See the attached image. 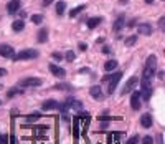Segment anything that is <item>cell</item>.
<instances>
[{"mask_svg":"<svg viewBox=\"0 0 165 144\" xmlns=\"http://www.w3.org/2000/svg\"><path fill=\"white\" fill-rule=\"evenodd\" d=\"M137 32L139 33H142V35H145V37H149V35H152V25L150 23H139L137 25Z\"/></svg>","mask_w":165,"mask_h":144,"instance_id":"30bf717a","label":"cell"},{"mask_svg":"<svg viewBox=\"0 0 165 144\" xmlns=\"http://www.w3.org/2000/svg\"><path fill=\"white\" fill-rule=\"evenodd\" d=\"M50 73L53 75V76H56V78H65L66 76V71H65V68H61V66H58V65H55V63H50Z\"/></svg>","mask_w":165,"mask_h":144,"instance_id":"8992f818","label":"cell"},{"mask_svg":"<svg viewBox=\"0 0 165 144\" xmlns=\"http://www.w3.org/2000/svg\"><path fill=\"white\" fill-rule=\"evenodd\" d=\"M89 93H91V96H93L94 99H103V96H104L103 89H101V86H91Z\"/></svg>","mask_w":165,"mask_h":144,"instance_id":"4fadbf2b","label":"cell"},{"mask_svg":"<svg viewBox=\"0 0 165 144\" xmlns=\"http://www.w3.org/2000/svg\"><path fill=\"white\" fill-rule=\"evenodd\" d=\"M130 106H132L134 111H139L140 106H142V101H140V93H139V91H134L132 96H130Z\"/></svg>","mask_w":165,"mask_h":144,"instance_id":"52a82bcc","label":"cell"},{"mask_svg":"<svg viewBox=\"0 0 165 144\" xmlns=\"http://www.w3.org/2000/svg\"><path fill=\"white\" fill-rule=\"evenodd\" d=\"M157 139H159V144H162V134H159Z\"/></svg>","mask_w":165,"mask_h":144,"instance_id":"74e56055","label":"cell"},{"mask_svg":"<svg viewBox=\"0 0 165 144\" xmlns=\"http://www.w3.org/2000/svg\"><path fill=\"white\" fill-rule=\"evenodd\" d=\"M18 86H22V88H38V86H41V80L40 78H25L22 80L20 83H18Z\"/></svg>","mask_w":165,"mask_h":144,"instance_id":"277c9868","label":"cell"},{"mask_svg":"<svg viewBox=\"0 0 165 144\" xmlns=\"http://www.w3.org/2000/svg\"><path fill=\"white\" fill-rule=\"evenodd\" d=\"M0 56L13 60V56H15V50H13V46L5 45V43H3V45H0Z\"/></svg>","mask_w":165,"mask_h":144,"instance_id":"5b68a950","label":"cell"},{"mask_svg":"<svg viewBox=\"0 0 165 144\" xmlns=\"http://www.w3.org/2000/svg\"><path fill=\"white\" fill-rule=\"evenodd\" d=\"M155 68H157V56L155 55H150L147 61H145V68H144V73H142V78H154L155 75Z\"/></svg>","mask_w":165,"mask_h":144,"instance_id":"6da1fadb","label":"cell"},{"mask_svg":"<svg viewBox=\"0 0 165 144\" xmlns=\"http://www.w3.org/2000/svg\"><path fill=\"white\" fill-rule=\"evenodd\" d=\"M137 83H139L137 76H132V78H129V80H127V83H125V86L122 88V91H121V93H122V94L130 93V91H132V89L135 88V85H137Z\"/></svg>","mask_w":165,"mask_h":144,"instance_id":"ba28073f","label":"cell"},{"mask_svg":"<svg viewBox=\"0 0 165 144\" xmlns=\"http://www.w3.org/2000/svg\"><path fill=\"white\" fill-rule=\"evenodd\" d=\"M41 116V113H36V114H30V116H27V121H36L38 118Z\"/></svg>","mask_w":165,"mask_h":144,"instance_id":"83f0119b","label":"cell"},{"mask_svg":"<svg viewBox=\"0 0 165 144\" xmlns=\"http://www.w3.org/2000/svg\"><path fill=\"white\" fill-rule=\"evenodd\" d=\"M7 142H8V137L5 134H0V144H7Z\"/></svg>","mask_w":165,"mask_h":144,"instance_id":"1f68e13d","label":"cell"},{"mask_svg":"<svg viewBox=\"0 0 165 144\" xmlns=\"http://www.w3.org/2000/svg\"><path fill=\"white\" fill-rule=\"evenodd\" d=\"M0 104H2V99H0Z\"/></svg>","mask_w":165,"mask_h":144,"instance_id":"b9f144b4","label":"cell"},{"mask_svg":"<svg viewBox=\"0 0 165 144\" xmlns=\"http://www.w3.org/2000/svg\"><path fill=\"white\" fill-rule=\"evenodd\" d=\"M36 40H38V43H45L48 40V30H46V28H41V30L38 32Z\"/></svg>","mask_w":165,"mask_h":144,"instance_id":"e0dca14e","label":"cell"},{"mask_svg":"<svg viewBox=\"0 0 165 144\" xmlns=\"http://www.w3.org/2000/svg\"><path fill=\"white\" fill-rule=\"evenodd\" d=\"M119 2H121V3H127L129 0H119Z\"/></svg>","mask_w":165,"mask_h":144,"instance_id":"f35d334b","label":"cell"},{"mask_svg":"<svg viewBox=\"0 0 165 144\" xmlns=\"http://www.w3.org/2000/svg\"><path fill=\"white\" fill-rule=\"evenodd\" d=\"M10 139H12V141H10V144H17V139H15V134H13V133H12Z\"/></svg>","mask_w":165,"mask_h":144,"instance_id":"d590c367","label":"cell"},{"mask_svg":"<svg viewBox=\"0 0 165 144\" xmlns=\"http://www.w3.org/2000/svg\"><path fill=\"white\" fill-rule=\"evenodd\" d=\"M63 58H65L66 61H71V63H73V61L76 60V53H74L73 50H68L66 53H65V56H63Z\"/></svg>","mask_w":165,"mask_h":144,"instance_id":"cb8c5ba5","label":"cell"},{"mask_svg":"<svg viewBox=\"0 0 165 144\" xmlns=\"http://www.w3.org/2000/svg\"><path fill=\"white\" fill-rule=\"evenodd\" d=\"M139 139H140L139 136H132V137H130L129 141H127V144H137V142H139Z\"/></svg>","mask_w":165,"mask_h":144,"instance_id":"f546056e","label":"cell"},{"mask_svg":"<svg viewBox=\"0 0 165 144\" xmlns=\"http://www.w3.org/2000/svg\"><path fill=\"white\" fill-rule=\"evenodd\" d=\"M56 89H66V91H70V85H56Z\"/></svg>","mask_w":165,"mask_h":144,"instance_id":"4dcf8cb0","label":"cell"},{"mask_svg":"<svg viewBox=\"0 0 165 144\" xmlns=\"http://www.w3.org/2000/svg\"><path fill=\"white\" fill-rule=\"evenodd\" d=\"M135 41H137V37L135 35H132V37H129V38H125V46H132V45H135Z\"/></svg>","mask_w":165,"mask_h":144,"instance_id":"484cf974","label":"cell"},{"mask_svg":"<svg viewBox=\"0 0 165 144\" xmlns=\"http://www.w3.org/2000/svg\"><path fill=\"white\" fill-rule=\"evenodd\" d=\"M58 101H55V99H46L45 103L41 104V108L45 109V111H50V109H58Z\"/></svg>","mask_w":165,"mask_h":144,"instance_id":"5bb4252c","label":"cell"},{"mask_svg":"<svg viewBox=\"0 0 165 144\" xmlns=\"http://www.w3.org/2000/svg\"><path fill=\"white\" fill-rule=\"evenodd\" d=\"M12 28H13V32H22L23 28H25V22L23 20H15L12 23Z\"/></svg>","mask_w":165,"mask_h":144,"instance_id":"ffe728a7","label":"cell"},{"mask_svg":"<svg viewBox=\"0 0 165 144\" xmlns=\"http://www.w3.org/2000/svg\"><path fill=\"white\" fill-rule=\"evenodd\" d=\"M65 103L68 104V108H71V109H78V111H81V109H82V103L78 101V99H74V98H68Z\"/></svg>","mask_w":165,"mask_h":144,"instance_id":"7c38bea8","label":"cell"},{"mask_svg":"<svg viewBox=\"0 0 165 144\" xmlns=\"http://www.w3.org/2000/svg\"><path fill=\"white\" fill-rule=\"evenodd\" d=\"M140 124H142V128H145V129L152 128V124H154L152 114H150V113H144L142 116H140Z\"/></svg>","mask_w":165,"mask_h":144,"instance_id":"9c48e42d","label":"cell"},{"mask_svg":"<svg viewBox=\"0 0 165 144\" xmlns=\"http://www.w3.org/2000/svg\"><path fill=\"white\" fill-rule=\"evenodd\" d=\"M7 75V70L5 68H0V78H2V76H5Z\"/></svg>","mask_w":165,"mask_h":144,"instance_id":"e575fe53","label":"cell"},{"mask_svg":"<svg viewBox=\"0 0 165 144\" xmlns=\"http://www.w3.org/2000/svg\"><path fill=\"white\" fill-rule=\"evenodd\" d=\"M86 7H88V5H84V3H81V5L74 7V8H73V10L70 12V17H71V18H73V17H78L81 12H84V10H86Z\"/></svg>","mask_w":165,"mask_h":144,"instance_id":"2e32d148","label":"cell"},{"mask_svg":"<svg viewBox=\"0 0 165 144\" xmlns=\"http://www.w3.org/2000/svg\"><path fill=\"white\" fill-rule=\"evenodd\" d=\"M78 46H79V50H81V51H86V48H88V45H86V43H82V41H81Z\"/></svg>","mask_w":165,"mask_h":144,"instance_id":"d6a6232c","label":"cell"},{"mask_svg":"<svg viewBox=\"0 0 165 144\" xmlns=\"http://www.w3.org/2000/svg\"><path fill=\"white\" fill-rule=\"evenodd\" d=\"M103 51H104V53H109L111 50H109V46H104V48H103Z\"/></svg>","mask_w":165,"mask_h":144,"instance_id":"8d00e7d4","label":"cell"},{"mask_svg":"<svg viewBox=\"0 0 165 144\" xmlns=\"http://www.w3.org/2000/svg\"><path fill=\"white\" fill-rule=\"evenodd\" d=\"M51 58L56 60V61H61V60H63V55L58 53V51H53V53H51Z\"/></svg>","mask_w":165,"mask_h":144,"instance_id":"4316f807","label":"cell"},{"mask_svg":"<svg viewBox=\"0 0 165 144\" xmlns=\"http://www.w3.org/2000/svg\"><path fill=\"white\" fill-rule=\"evenodd\" d=\"M65 10H66V2H63V0H61V2H58L56 3V13L61 17L63 13H65Z\"/></svg>","mask_w":165,"mask_h":144,"instance_id":"7402d4cb","label":"cell"},{"mask_svg":"<svg viewBox=\"0 0 165 144\" xmlns=\"http://www.w3.org/2000/svg\"><path fill=\"white\" fill-rule=\"evenodd\" d=\"M22 93H23V88L17 86V88H12V89H8V91H7V98H13V96L22 94Z\"/></svg>","mask_w":165,"mask_h":144,"instance_id":"44dd1931","label":"cell"},{"mask_svg":"<svg viewBox=\"0 0 165 144\" xmlns=\"http://www.w3.org/2000/svg\"><path fill=\"white\" fill-rule=\"evenodd\" d=\"M73 134H74V137L79 136V118H74V121H73Z\"/></svg>","mask_w":165,"mask_h":144,"instance_id":"603a6c76","label":"cell"},{"mask_svg":"<svg viewBox=\"0 0 165 144\" xmlns=\"http://www.w3.org/2000/svg\"><path fill=\"white\" fill-rule=\"evenodd\" d=\"M32 22L35 23V25H40V23L43 22V15H40V13H33V15H32Z\"/></svg>","mask_w":165,"mask_h":144,"instance_id":"d4e9b609","label":"cell"},{"mask_svg":"<svg viewBox=\"0 0 165 144\" xmlns=\"http://www.w3.org/2000/svg\"><path fill=\"white\" fill-rule=\"evenodd\" d=\"M142 144H154L152 136H144V137H142Z\"/></svg>","mask_w":165,"mask_h":144,"instance_id":"f1b7e54d","label":"cell"},{"mask_svg":"<svg viewBox=\"0 0 165 144\" xmlns=\"http://www.w3.org/2000/svg\"><path fill=\"white\" fill-rule=\"evenodd\" d=\"M124 27H125V20H124V17H119L117 20L114 22V25H112V30H114V32H121Z\"/></svg>","mask_w":165,"mask_h":144,"instance_id":"9a60e30c","label":"cell"},{"mask_svg":"<svg viewBox=\"0 0 165 144\" xmlns=\"http://www.w3.org/2000/svg\"><path fill=\"white\" fill-rule=\"evenodd\" d=\"M145 3H154V0H145Z\"/></svg>","mask_w":165,"mask_h":144,"instance_id":"ab89813d","label":"cell"},{"mask_svg":"<svg viewBox=\"0 0 165 144\" xmlns=\"http://www.w3.org/2000/svg\"><path fill=\"white\" fill-rule=\"evenodd\" d=\"M38 50H33V48H30V50H22L20 53H15V56H13V60L15 61H22V60H33V58H38Z\"/></svg>","mask_w":165,"mask_h":144,"instance_id":"3957f363","label":"cell"},{"mask_svg":"<svg viewBox=\"0 0 165 144\" xmlns=\"http://www.w3.org/2000/svg\"><path fill=\"white\" fill-rule=\"evenodd\" d=\"M18 10H20V2H18V0H12V2L7 3V12L10 13V15L17 13Z\"/></svg>","mask_w":165,"mask_h":144,"instance_id":"8fae6325","label":"cell"},{"mask_svg":"<svg viewBox=\"0 0 165 144\" xmlns=\"http://www.w3.org/2000/svg\"><path fill=\"white\" fill-rule=\"evenodd\" d=\"M2 86H3V85H0V89H2Z\"/></svg>","mask_w":165,"mask_h":144,"instance_id":"60d3db41","label":"cell"},{"mask_svg":"<svg viewBox=\"0 0 165 144\" xmlns=\"http://www.w3.org/2000/svg\"><path fill=\"white\" fill-rule=\"evenodd\" d=\"M51 3H53V0H43V5H45V7L51 5Z\"/></svg>","mask_w":165,"mask_h":144,"instance_id":"836d02e7","label":"cell"},{"mask_svg":"<svg viewBox=\"0 0 165 144\" xmlns=\"http://www.w3.org/2000/svg\"><path fill=\"white\" fill-rule=\"evenodd\" d=\"M116 68H117V60H108L104 63V70L106 71H112Z\"/></svg>","mask_w":165,"mask_h":144,"instance_id":"d6986e66","label":"cell"},{"mask_svg":"<svg viewBox=\"0 0 165 144\" xmlns=\"http://www.w3.org/2000/svg\"><path fill=\"white\" fill-rule=\"evenodd\" d=\"M101 22H103V18H99V17H93V18H89V20L86 22V23H88V28H91V30H93V28H96Z\"/></svg>","mask_w":165,"mask_h":144,"instance_id":"ac0fdd59","label":"cell"},{"mask_svg":"<svg viewBox=\"0 0 165 144\" xmlns=\"http://www.w3.org/2000/svg\"><path fill=\"white\" fill-rule=\"evenodd\" d=\"M121 78H122V73L121 71H117V73H114V75H108V76H104V81H109V85H108V93L109 94H112L116 88H117V83L121 81Z\"/></svg>","mask_w":165,"mask_h":144,"instance_id":"7a4b0ae2","label":"cell"}]
</instances>
